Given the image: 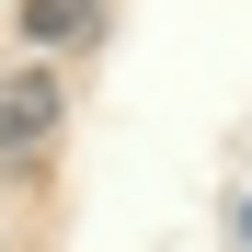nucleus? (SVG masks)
I'll return each instance as SVG.
<instances>
[{
	"mask_svg": "<svg viewBox=\"0 0 252 252\" xmlns=\"http://www.w3.org/2000/svg\"><path fill=\"white\" fill-rule=\"evenodd\" d=\"M58 126V80L46 69H23V80H0V149H23V138H46Z\"/></svg>",
	"mask_w": 252,
	"mask_h": 252,
	"instance_id": "1",
	"label": "nucleus"
},
{
	"mask_svg": "<svg viewBox=\"0 0 252 252\" xmlns=\"http://www.w3.org/2000/svg\"><path fill=\"white\" fill-rule=\"evenodd\" d=\"M23 34L34 46H80V34H103V0H23Z\"/></svg>",
	"mask_w": 252,
	"mask_h": 252,
	"instance_id": "2",
	"label": "nucleus"
}]
</instances>
